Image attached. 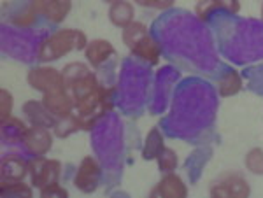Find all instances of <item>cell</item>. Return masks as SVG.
Instances as JSON below:
<instances>
[{
  "label": "cell",
  "mask_w": 263,
  "mask_h": 198,
  "mask_svg": "<svg viewBox=\"0 0 263 198\" xmlns=\"http://www.w3.org/2000/svg\"><path fill=\"white\" fill-rule=\"evenodd\" d=\"M88 37L86 33L76 28H63L44 41L37 48V60L39 62H54L60 60L65 54H69L76 49H86Z\"/></svg>",
  "instance_id": "6da1fadb"
},
{
  "label": "cell",
  "mask_w": 263,
  "mask_h": 198,
  "mask_svg": "<svg viewBox=\"0 0 263 198\" xmlns=\"http://www.w3.org/2000/svg\"><path fill=\"white\" fill-rule=\"evenodd\" d=\"M112 109V88H105L100 84L91 93L76 100V111L83 121L84 130H91L93 125L105 116V112Z\"/></svg>",
  "instance_id": "7a4b0ae2"
},
{
  "label": "cell",
  "mask_w": 263,
  "mask_h": 198,
  "mask_svg": "<svg viewBox=\"0 0 263 198\" xmlns=\"http://www.w3.org/2000/svg\"><path fill=\"white\" fill-rule=\"evenodd\" d=\"M28 174L32 177L33 186L41 189L51 183H58L62 175V163L58 160L33 156V160L28 162Z\"/></svg>",
  "instance_id": "3957f363"
},
{
  "label": "cell",
  "mask_w": 263,
  "mask_h": 198,
  "mask_svg": "<svg viewBox=\"0 0 263 198\" xmlns=\"http://www.w3.org/2000/svg\"><path fill=\"white\" fill-rule=\"evenodd\" d=\"M27 83L30 84L33 90L42 91V93L58 90V88H65L63 74L60 70L53 69V67H37V69H32L27 75Z\"/></svg>",
  "instance_id": "277c9868"
},
{
  "label": "cell",
  "mask_w": 263,
  "mask_h": 198,
  "mask_svg": "<svg viewBox=\"0 0 263 198\" xmlns=\"http://www.w3.org/2000/svg\"><path fill=\"white\" fill-rule=\"evenodd\" d=\"M100 174H102L100 163L93 156L83 158V162L79 163L78 172L74 175V186L83 193H93L99 188Z\"/></svg>",
  "instance_id": "5b68a950"
},
{
  "label": "cell",
  "mask_w": 263,
  "mask_h": 198,
  "mask_svg": "<svg viewBox=\"0 0 263 198\" xmlns=\"http://www.w3.org/2000/svg\"><path fill=\"white\" fill-rule=\"evenodd\" d=\"M21 142H23V146L27 147V151L32 156H44L53 147V133L46 126L32 125L30 128H27Z\"/></svg>",
  "instance_id": "8992f818"
},
{
  "label": "cell",
  "mask_w": 263,
  "mask_h": 198,
  "mask_svg": "<svg viewBox=\"0 0 263 198\" xmlns=\"http://www.w3.org/2000/svg\"><path fill=\"white\" fill-rule=\"evenodd\" d=\"M42 104H44V107L48 109L57 120L58 117H65L72 114V111L76 109V102L67 88H58V90L44 93Z\"/></svg>",
  "instance_id": "52a82bcc"
},
{
  "label": "cell",
  "mask_w": 263,
  "mask_h": 198,
  "mask_svg": "<svg viewBox=\"0 0 263 198\" xmlns=\"http://www.w3.org/2000/svg\"><path fill=\"white\" fill-rule=\"evenodd\" d=\"M30 7L37 14L46 16V19L58 25L72 11V0H32Z\"/></svg>",
  "instance_id": "ba28073f"
},
{
  "label": "cell",
  "mask_w": 263,
  "mask_h": 198,
  "mask_svg": "<svg viewBox=\"0 0 263 198\" xmlns=\"http://www.w3.org/2000/svg\"><path fill=\"white\" fill-rule=\"evenodd\" d=\"M211 195L216 198H246L251 195V188L240 175H228L219 184H214Z\"/></svg>",
  "instance_id": "9c48e42d"
},
{
  "label": "cell",
  "mask_w": 263,
  "mask_h": 198,
  "mask_svg": "<svg viewBox=\"0 0 263 198\" xmlns=\"http://www.w3.org/2000/svg\"><path fill=\"white\" fill-rule=\"evenodd\" d=\"M151 195L162 198H184L188 196V188L179 175H176L174 172H167L163 179L151 191Z\"/></svg>",
  "instance_id": "30bf717a"
},
{
  "label": "cell",
  "mask_w": 263,
  "mask_h": 198,
  "mask_svg": "<svg viewBox=\"0 0 263 198\" xmlns=\"http://www.w3.org/2000/svg\"><path fill=\"white\" fill-rule=\"evenodd\" d=\"M23 112L32 125L53 128L54 123H57V117H54L48 109L44 107V104L37 102V100H28V102H25L23 104Z\"/></svg>",
  "instance_id": "8fae6325"
},
{
  "label": "cell",
  "mask_w": 263,
  "mask_h": 198,
  "mask_svg": "<svg viewBox=\"0 0 263 198\" xmlns=\"http://www.w3.org/2000/svg\"><path fill=\"white\" fill-rule=\"evenodd\" d=\"M116 53L114 46L105 39H95L88 42L86 49H84V56L91 63L93 67H100L102 63H105L112 54Z\"/></svg>",
  "instance_id": "7c38bea8"
},
{
  "label": "cell",
  "mask_w": 263,
  "mask_h": 198,
  "mask_svg": "<svg viewBox=\"0 0 263 198\" xmlns=\"http://www.w3.org/2000/svg\"><path fill=\"white\" fill-rule=\"evenodd\" d=\"M28 174V162L18 156H4L0 165V175L6 181H23Z\"/></svg>",
  "instance_id": "4fadbf2b"
},
{
  "label": "cell",
  "mask_w": 263,
  "mask_h": 198,
  "mask_svg": "<svg viewBox=\"0 0 263 198\" xmlns=\"http://www.w3.org/2000/svg\"><path fill=\"white\" fill-rule=\"evenodd\" d=\"M135 16V7L132 2H126V0H120V2H114L109 7V19L114 27L125 28L126 25H130L134 21Z\"/></svg>",
  "instance_id": "5bb4252c"
},
{
  "label": "cell",
  "mask_w": 263,
  "mask_h": 198,
  "mask_svg": "<svg viewBox=\"0 0 263 198\" xmlns=\"http://www.w3.org/2000/svg\"><path fill=\"white\" fill-rule=\"evenodd\" d=\"M132 53H134L137 58H141L142 62L156 65V63L160 62V53H162V49H160L158 42L153 39L151 35H147L132 48Z\"/></svg>",
  "instance_id": "9a60e30c"
},
{
  "label": "cell",
  "mask_w": 263,
  "mask_h": 198,
  "mask_svg": "<svg viewBox=\"0 0 263 198\" xmlns=\"http://www.w3.org/2000/svg\"><path fill=\"white\" fill-rule=\"evenodd\" d=\"M65 88L70 91L72 98H74V102H76L78 98H81V96L91 93L97 88H100V83H99V79L95 77V74L90 72V74L83 75V77H79L78 81L70 83L69 86H65Z\"/></svg>",
  "instance_id": "2e32d148"
},
{
  "label": "cell",
  "mask_w": 263,
  "mask_h": 198,
  "mask_svg": "<svg viewBox=\"0 0 263 198\" xmlns=\"http://www.w3.org/2000/svg\"><path fill=\"white\" fill-rule=\"evenodd\" d=\"M242 90V77L237 70H227L218 79V91L221 96H233Z\"/></svg>",
  "instance_id": "e0dca14e"
},
{
  "label": "cell",
  "mask_w": 263,
  "mask_h": 198,
  "mask_svg": "<svg viewBox=\"0 0 263 198\" xmlns=\"http://www.w3.org/2000/svg\"><path fill=\"white\" fill-rule=\"evenodd\" d=\"M165 142H163V135L158 128H151L149 133L146 135V141H144V147H142V158L144 160H156L158 154L163 151Z\"/></svg>",
  "instance_id": "ac0fdd59"
},
{
  "label": "cell",
  "mask_w": 263,
  "mask_h": 198,
  "mask_svg": "<svg viewBox=\"0 0 263 198\" xmlns=\"http://www.w3.org/2000/svg\"><path fill=\"white\" fill-rule=\"evenodd\" d=\"M79 130H84L83 121H81V117H79V114H74V112L69 116H65V117H58L57 123H54V126H53L54 135L60 137V138L69 137V135H72V133L79 132Z\"/></svg>",
  "instance_id": "d6986e66"
},
{
  "label": "cell",
  "mask_w": 263,
  "mask_h": 198,
  "mask_svg": "<svg viewBox=\"0 0 263 198\" xmlns=\"http://www.w3.org/2000/svg\"><path fill=\"white\" fill-rule=\"evenodd\" d=\"M147 35H149V33H147V27L144 23H141V21H132V23L126 25L121 32V39L130 49Z\"/></svg>",
  "instance_id": "ffe728a7"
},
{
  "label": "cell",
  "mask_w": 263,
  "mask_h": 198,
  "mask_svg": "<svg viewBox=\"0 0 263 198\" xmlns=\"http://www.w3.org/2000/svg\"><path fill=\"white\" fill-rule=\"evenodd\" d=\"M2 137L4 141H9V142H14V141H20L23 138L25 132H27V126H25L23 121L20 117H14L11 116L9 120L2 121Z\"/></svg>",
  "instance_id": "44dd1931"
},
{
  "label": "cell",
  "mask_w": 263,
  "mask_h": 198,
  "mask_svg": "<svg viewBox=\"0 0 263 198\" xmlns=\"http://www.w3.org/2000/svg\"><path fill=\"white\" fill-rule=\"evenodd\" d=\"M0 193L2 195H16V196H32L33 189L25 184L23 181H6L0 183Z\"/></svg>",
  "instance_id": "7402d4cb"
},
{
  "label": "cell",
  "mask_w": 263,
  "mask_h": 198,
  "mask_svg": "<svg viewBox=\"0 0 263 198\" xmlns=\"http://www.w3.org/2000/svg\"><path fill=\"white\" fill-rule=\"evenodd\" d=\"M244 165L251 174L263 175V149L261 147H253L248 151L244 158Z\"/></svg>",
  "instance_id": "603a6c76"
},
{
  "label": "cell",
  "mask_w": 263,
  "mask_h": 198,
  "mask_svg": "<svg viewBox=\"0 0 263 198\" xmlns=\"http://www.w3.org/2000/svg\"><path fill=\"white\" fill-rule=\"evenodd\" d=\"M62 74H63V81H65V86H69L70 83L78 81L79 77L90 74V69H88L84 63L74 62V63H69V65L63 67V72Z\"/></svg>",
  "instance_id": "cb8c5ba5"
},
{
  "label": "cell",
  "mask_w": 263,
  "mask_h": 198,
  "mask_svg": "<svg viewBox=\"0 0 263 198\" xmlns=\"http://www.w3.org/2000/svg\"><path fill=\"white\" fill-rule=\"evenodd\" d=\"M156 162H158V168L163 172V174L176 170V168H177V154H176V151L165 146L163 151L158 154V158H156Z\"/></svg>",
  "instance_id": "d4e9b609"
},
{
  "label": "cell",
  "mask_w": 263,
  "mask_h": 198,
  "mask_svg": "<svg viewBox=\"0 0 263 198\" xmlns=\"http://www.w3.org/2000/svg\"><path fill=\"white\" fill-rule=\"evenodd\" d=\"M12 107H14V98L6 88L0 90V121H6L12 116Z\"/></svg>",
  "instance_id": "484cf974"
},
{
  "label": "cell",
  "mask_w": 263,
  "mask_h": 198,
  "mask_svg": "<svg viewBox=\"0 0 263 198\" xmlns=\"http://www.w3.org/2000/svg\"><path fill=\"white\" fill-rule=\"evenodd\" d=\"M214 9H218V4L216 0H198L197 6H195V12L202 21H207L209 16L213 14Z\"/></svg>",
  "instance_id": "4316f807"
},
{
  "label": "cell",
  "mask_w": 263,
  "mask_h": 198,
  "mask_svg": "<svg viewBox=\"0 0 263 198\" xmlns=\"http://www.w3.org/2000/svg\"><path fill=\"white\" fill-rule=\"evenodd\" d=\"M42 196H60V198H67L69 196V191L67 189H63L58 183H51L48 186L41 188L39 189Z\"/></svg>",
  "instance_id": "83f0119b"
},
{
  "label": "cell",
  "mask_w": 263,
  "mask_h": 198,
  "mask_svg": "<svg viewBox=\"0 0 263 198\" xmlns=\"http://www.w3.org/2000/svg\"><path fill=\"white\" fill-rule=\"evenodd\" d=\"M35 16H37V12L30 7V9H28L27 12H23V14L16 16V18L12 19V23L20 25V27H28V25H32L33 21H35Z\"/></svg>",
  "instance_id": "f1b7e54d"
},
{
  "label": "cell",
  "mask_w": 263,
  "mask_h": 198,
  "mask_svg": "<svg viewBox=\"0 0 263 198\" xmlns=\"http://www.w3.org/2000/svg\"><path fill=\"white\" fill-rule=\"evenodd\" d=\"M219 9L230 12V14H237L240 11V2L239 0H216Z\"/></svg>",
  "instance_id": "f546056e"
},
{
  "label": "cell",
  "mask_w": 263,
  "mask_h": 198,
  "mask_svg": "<svg viewBox=\"0 0 263 198\" xmlns=\"http://www.w3.org/2000/svg\"><path fill=\"white\" fill-rule=\"evenodd\" d=\"M174 4H176V0H155V9H160V11L171 9Z\"/></svg>",
  "instance_id": "4dcf8cb0"
},
{
  "label": "cell",
  "mask_w": 263,
  "mask_h": 198,
  "mask_svg": "<svg viewBox=\"0 0 263 198\" xmlns=\"http://www.w3.org/2000/svg\"><path fill=\"white\" fill-rule=\"evenodd\" d=\"M141 7H155V0H134Z\"/></svg>",
  "instance_id": "1f68e13d"
},
{
  "label": "cell",
  "mask_w": 263,
  "mask_h": 198,
  "mask_svg": "<svg viewBox=\"0 0 263 198\" xmlns=\"http://www.w3.org/2000/svg\"><path fill=\"white\" fill-rule=\"evenodd\" d=\"M104 2H107V4H114V2H120V0H104Z\"/></svg>",
  "instance_id": "d6a6232c"
},
{
  "label": "cell",
  "mask_w": 263,
  "mask_h": 198,
  "mask_svg": "<svg viewBox=\"0 0 263 198\" xmlns=\"http://www.w3.org/2000/svg\"><path fill=\"white\" fill-rule=\"evenodd\" d=\"M261 19H263V6H261Z\"/></svg>",
  "instance_id": "836d02e7"
}]
</instances>
